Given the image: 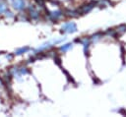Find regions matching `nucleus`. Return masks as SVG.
<instances>
[{"mask_svg":"<svg viewBox=\"0 0 126 117\" xmlns=\"http://www.w3.org/2000/svg\"><path fill=\"white\" fill-rule=\"evenodd\" d=\"M12 6L17 11H23L26 9V1L25 0H12Z\"/></svg>","mask_w":126,"mask_h":117,"instance_id":"obj_7","label":"nucleus"},{"mask_svg":"<svg viewBox=\"0 0 126 117\" xmlns=\"http://www.w3.org/2000/svg\"><path fill=\"white\" fill-rule=\"evenodd\" d=\"M64 15L67 17H71V18H75L79 16V12L78 10H66L64 12Z\"/></svg>","mask_w":126,"mask_h":117,"instance_id":"obj_10","label":"nucleus"},{"mask_svg":"<svg viewBox=\"0 0 126 117\" xmlns=\"http://www.w3.org/2000/svg\"><path fill=\"white\" fill-rule=\"evenodd\" d=\"M76 41L79 42L81 45H83L84 51H85L86 53L89 51V47H90V45H91V43H92V40H91L90 37L85 36V37H82V38H80V39H77Z\"/></svg>","mask_w":126,"mask_h":117,"instance_id":"obj_6","label":"nucleus"},{"mask_svg":"<svg viewBox=\"0 0 126 117\" xmlns=\"http://www.w3.org/2000/svg\"><path fill=\"white\" fill-rule=\"evenodd\" d=\"M9 1H10V2H12V0H9Z\"/></svg>","mask_w":126,"mask_h":117,"instance_id":"obj_18","label":"nucleus"},{"mask_svg":"<svg viewBox=\"0 0 126 117\" xmlns=\"http://www.w3.org/2000/svg\"><path fill=\"white\" fill-rule=\"evenodd\" d=\"M102 36H103V33H102V32H95V33H94L90 38H91L92 42H97L98 40H100V39L102 38Z\"/></svg>","mask_w":126,"mask_h":117,"instance_id":"obj_11","label":"nucleus"},{"mask_svg":"<svg viewBox=\"0 0 126 117\" xmlns=\"http://www.w3.org/2000/svg\"><path fill=\"white\" fill-rule=\"evenodd\" d=\"M72 48H73V43H71V42H69V43H64V44H62V45L59 47V51H60L61 53H66L67 51L71 50Z\"/></svg>","mask_w":126,"mask_h":117,"instance_id":"obj_8","label":"nucleus"},{"mask_svg":"<svg viewBox=\"0 0 126 117\" xmlns=\"http://www.w3.org/2000/svg\"><path fill=\"white\" fill-rule=\"evenodd\" d=\"M2 1H3V0H0V2H2Z\"/></svg>","mask_w":126,"mask_h":117,"instance_id":"obj_19","label":"nucleus"},{"mask_svg":"<svg viewBox=\"0 0 126 117\" xmlns=\"http://www.w3.org/2000/svg\"><path fill=\"white\" fill-rule=\"evenodd\" d=\"M110 4L109 0H98L96 1V6L98 7H107Z\"/></svg>","mask_w":126,"mask_h":117,"instance_id":"obj_13","label":"nucleus"},{"mask_svg":"<svg viewBox=\"0 0 126 117\" xmlns=\"http://www.w3.org/2000/svg\"><path fill=\"white\" fill-rule=\"evenodd\" d=\"M29 16L28 14H24V13H21L19 16H18V20L19 21H29Z\"/></svg>","mask_w":126,"mask_h":117,"instance_id":"obj_15","label":"nucleus"},{"mask_svg":"<svg viewBox=\"0 0 126 117\" xmlns=\"http://www.w3.org/2000/svg\"><path fill=\"white\" fill-rule=\"evenodd\" d=\"M64 17V12L61 10H54V11H47L46 18L51 22H58Z\"/></svg>","mask_w":126,"mask_h":117,"instance_id":"obj_2","label":"nucleus"},{"mask_svg":"<svg viewBox=\"0 0 126 117\" xmlns=\"http://www.w3.org/2000/svg\"><path fill=\"white\" fill-rule=\"evenodd\" d=\"M115 30H116L117 35H122L123 33L126 32V25H121V26L117 27V29H115Z\"/></svg>","mask_w":126,"mask_h":117,"instance_id":"obj_12","label":"nucleus"},{"mask_svg":"<svg viewBox=\"0 0 126 117\" xmlns=\"http://www.w3.org/2000/svg\"><path fill=\"white\" fill-rule=\"evenodd\" d=\"M77 25L74 23V22H71V21H68V22H65L63 23V25L61 26V30L64 32V33H75L77 31Z\"/></svg>","mask_w":126,"mask_h":117,"instance_id":"obj_3","label":"nucleus"},{"mask_svg":"<svg viewBox=\"0 0 126 117\" xmlns=\"http://www.w3.org/2000/svg\"><path fill=\"white\" fill-rule=\"evenodd\" d=\"M30 50H31V48H30L29 46H23V47H20V48L16 49L15 54H16V55H22V54L28 53Z\"/></svg>","mask_w":126,"mask_h":117,"instance_id":"obj_9","label":"nucleus"},{"mask_svg":"<svg viewBox=\"0 0 126 117\" xmlns=\"http://www.w3.org/2000/svg\"><path fill=\"white\" fill-rule=\"evenodd\" d=\"M4 14H5V17L8 18V19H14V18H15V14H14L13 12L9 11V10H7Z\"/></svg>","mask_w":126,"mask_h":117,"instance_id":"obj_16","label":"nucleus"},{"mask_svg":"<svg viewBox=\"0 0 126 117\" xmlns=\"http://www.w3.org/2000/svg\"><path fill=\"white\" fill-rule=\"evenodd\" d=\"M65 40V37H60V38H54V39H51V40H48L44 43H42L41 45H39L36 49L33 50V54L36 55V54H39V53H43L45 51H48L49 49H51L54 45L56 44H59L61 43L62 41Z\"/></svg>","mask_w":126,"mask_h":117,"instance_id":"obj_1","label":"nucleus"},{"mask_svg":"<svg viewBox=\"0 0 126 117\" xmlns=\"http://www.w3.org/2000/svg\"><path fill=\"white\" fill-rule=\"evenodd\" d=\"M96 6V1H92V2H89L85 5H82L78 10L79 12V15H86L88 13H90L94 7Z\"/></svg>","mask_w":126,"mask_h":117,"instance_id":"obj_4","label":"nucleus"},{"mask_svg":"<svg viewBox=\"0 0 126 117\" xmlns=\"http://www.w3.org/2000/svg\"><path fill=\"white\" fill-rule=\"evenodd\" d=\"M27 14H28V16H29V18L31 20L36 21V20H38L40 18V12L34 5H30L28 7V13Z\"/></svg>","mask_w":126,"mask_h":117,"instance_id":"obj_5","label":"nucleus"},{"mask_svg":"<svg viewBox=\"0 0 126 117\" xmlns=\"http://www.w3.org/2000/svg\"><path fill=\"white\" fill-rule=\"evenodd\" d=\"M4 85H5V84H4V81L0 78V86H4Z\"/></svg>","mask_w":126,"mask_h":117,"instance_id":"obj_17","label":"nucleus"},{"mask_svg":"<svg viewBox=\"0 0 126 117\" xmlns=\"http://www.w3.org/2000/svg\"><path fill=\"white\" fill-rule=\"evenodd\" d=\"M7 10H8V6H7V3H6V2H4V1L0 2V15L4 14V13H5Z\"/></svg>","mask_w":126,"mask_h":117,"instance_id":"obj_14","label":"nucleus"}]
</instances>
